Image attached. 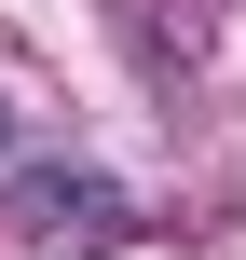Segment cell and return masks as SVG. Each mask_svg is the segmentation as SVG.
<instances>
[{"label":"cell","instance_id":"obj_1","mask_svg":"<svg viewBox=\"0 0 246 260\" xmlns=\"http://www.w3.org/2000/svg\"><path fill=\"white\" fill-rule=\"evenodd\" d=\"M0 233H27L55 260H110V247H137V192L96 151H14L0 165Z\"/></svg>","mask_w":246,"mask_h":260},{"label":"cell","instance_id":"obj_2","mask_svg":"<svg viewBox=\"0 0 246 260\" xmlns=\"http://www.w3.org/2000/svg\"><path fill=\"white\" fill-rule=\"evenodd\" d=\"M14 151H27V123H14V96H0V165H14Z\"/></svg>","mask_w":246,"mask_h":260}]
</instances>
